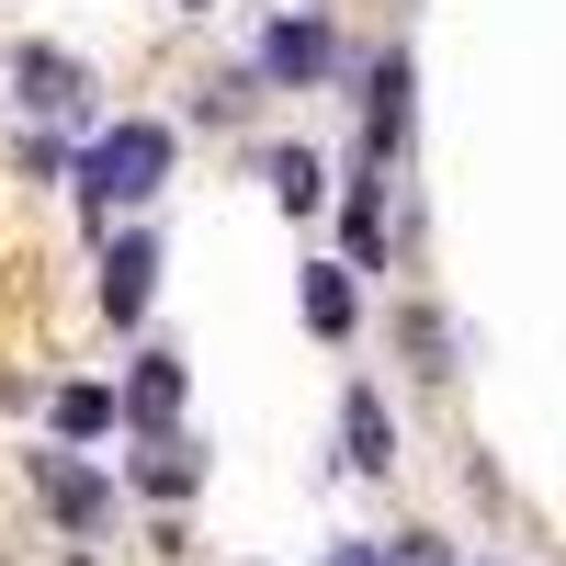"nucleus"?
Wrapping results in <instances>:
<instances>
[{"mask_svg": "<svg viewBox=\"0 0 566 566\" xmlns=\"http://www.w3.org/2000/svg\"><path fill=\"white\" fill-rule=\"evenodd\" d=\"M12 91H23L34 114H91V69L69 57V45H23V57H12Z\"/></svg>", "mask_w": 566, "mask_h": 566, "instance_id": "obj_2", "label": "nucleus"}, {"mask_svg": "<svg viewBox=\"0 0 566 566\" xmlns=\"http://www.w3.org/2000/svg\"><path fill=\"white\" fill-rule=\"evenodd\" d=\"M397 136H408V57H374V80H363V148L397 159Z\"/></svg>", "mask_w": 566, "mask_h": 566, "instance_id": "obj_5", "label": "nucleus"}, {"mask_svg": "<svg viewBox=\"0 0 566 566\" xmlns=\"http://www.w3.org/2000/svg\"><path fill=\"white\" fill-rule=\"evenodd\" d=\"M148 295H159V250H148V239H114V250H103V317L136 328Z\"/></svg>", "mask_w": 566, "mask_h": 566, "instance_id": "obj_3", "label": "nucleus"}, {"mask_svg": "<svg viewBox=\"0 0 566 566\" xmlns=\"http://www.w3.org/2000/svg\"><path fill=\"white\" fill-rule=\"evenodd\" d=\"M103 419H114V397H103V386H57V442H91Z\"/></svg>", "mask_w": 566, "mask_h": 566, "instance_id": "obj_12", "label": "nucleus"}, {"mask_svg": "<svg viewBox=\"0 0 566 566\" xmlns=\"http://www.w3.org/2000/svg\"><path fill=\"white\" fill-rule=\"evenodd\" d=\"M397 340L419 352V374H442V317H431V306H408V328H397Z\"/></svg>", "mask_w": 566, "mask_h": 566, "instance_id": "obj_13", "label": "nucleus"}, {"mask_svg": "<svg viewBox=\"0 0 566 566\" xmlns=\"http://www.w3.org/2000/svg\"><path fill=\"white\" fill-rule=\"evenodd\" d=\"M193 476H205V453L170 442V431H148V453H136V488H148V499H193Z\"/></svg>", "mask_w": 566, "mask_h": 566, "instance_id": "obj_8", "label": "nucleus"}, {"mask_svg": "<svg viewBox=\"0 0 566 566\" xmlns=\"http://www.w3.org/2000/svg\"><path fill=\"white\" fill-rule=\"evenodd\" d=\"M306 328L317 340H352V272H306Z\"/></svg>", "mask_w": 566, "mask_h": 566, "instance_id": "obj_11", "label": "nucleus"}, {"mask_svg": "<svg viewBox=\"0 0 566 566\" xmlns=\"http://www.w3.org/2000/svg\"><path fill=\"white\" fill-rule=\"evenodd\" d=\"M170 181V125H114L80 148V205H148Z\"/></svg>", "mask_w": 566, "mask_h": 566, "instance_id": "obj_1", "label": "nucleus"}, {"mask_svg": "<svg viewBox=\"0 0 566 566\" xmlns=\"http://www.w3.org/2000/svg\"><path fill=\"white\" fill-rule=\"evenodd\" d=\"M125 419H136V431H170V419H181V363L170 352H148L125 374Z\"/></svg>", "mask_w": 566, "mask_h": 566, "instance_id": "obj_7", "label": "nucleus"}, {"mask_svg": "<svg viewBox=\"0 0 566 566\" xmlns=\"http://www.w3.org/2000/svg\"><path fill=\"white\" fill-rule=\"evenodd\" d=\"M317 193H328V170H317L306 148H272V205H283V216H317Z\"/></svg>", "mask_w": 566, "mask_h": 566, "instance_id": "obj_10", "label": "nucleus"}, {"mask_svg": "<svg viewBox=\"0 0 566 566\" xmlns=\"http://www.w3.org/2000/svg\"><path fill=\"white\" fill-rule=\"evenodd\" d=\"M340 453L363 464V476H386V464H397V431H386V397H374V386L340 397Z\"/></svg>", "mask_w": 566, "mask_h": 566, "instance_id": "obj_6", "label": "nucleus"}, {"mask_svg": "<svg viewBox=\"0 0 566 566\" xmlns=\"http://www.w3.org/2000/svg\"><path fill=\"white\" fill-rule=\"evenodd\" d=\"M261 69H272V80H317V69H328V23H272Z\"/></svg>", "mask_w": 566, "mask_h": 566, "instance_id": "obj_9", "label": "nucleus"}, {"mask_svg": "<svg viewBox=\"0 0 566 566\" xmlns=\"http://www.w3.org/2000/svg\"><path fill=\"white\" fill-rule=\"evenodd\" d=\"M386 566H453V555H442L431 533H397V555H386Z\"/></svg>", "mask_w": 566, "mask_h": 566, "instance_id": "obj_14", "label": "nucleus"}, {"mask_svg": "<svg viewBox=\"0 0 566 566\" xmlns=\"http://www.w3.org/2000/svg\"><path fill=\"white\" fill-rule=\"evenodd\" d=\"M34 488H45V510H57L69 533H103V476H91V464H69V453H34Z\"/></svg>", "mask_w": 566, "mask_h": 566, "instance_id": "obj_4", "label": "nucleus"}, {"mask_svg": "<svg viewBox=\"0 0 566 566\" xmlns=\"http://www.w3.org/2000/svg\"><path fill=\"white\" fill-rule=\"evenodd\" d=\"M328 566H386V544H340V555H328Z\"/></svg>", "mask_w": 566, "mask_h": 566, "instance_id": "obj_15", "label": "nucleus"}]
</instances>
